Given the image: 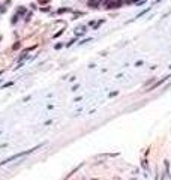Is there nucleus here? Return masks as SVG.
Masks as SVG:
<instances>
[{
	"label": "nucleus",
	"mask_w": 171,
	"mask_h": 180,
	"mask_svg": "<svg viewBox=\"0 0 171 180\" xmlns=\"http://www.w3.org/2000/svg\"><path fill=\"white\" fill-rule=\"evenodd\" d=\"M128 2H131V3H134V2H137V0H128Z\"/></svg>",
	"instance_id": "2"
},
{
	"label": "nucleus",
	"mask_w": 171,
	"mask_h": 180,
	"mask_svg": "<svg viewBox=\"0 0 171 180\" xmlns=\"http://www.w3.org/2000/svg\"><path fill=\"white\" fill-rule=\"evenodd\" d=\"M123 5V2H120V0H105L104 2V6L107 9H116V8H120Z\"/></svg>",
	"instance_id": "1"
}]
</instances>
